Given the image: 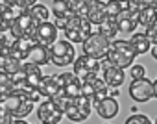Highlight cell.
<instances>
[{
    "label": "cell",
    "instance_id": "obj_1",
    "mask_svg": "<svg viewBox=\"0 0 157 124\" xmlns=\"http://www.w3.org/2000/svg\"><path fill=\"white\" fill-rule=\"evenodd\" d=\"M135 56H137V52L133 50L129 41L115 39V41H111V46H109V52H107L105 59H109L115 67L126 69V67H133Z\"/></svg>",
    "mask_w": 157,
    "mask_h": 124
},
{
    "label": "cell",
    "instance_id": "obj_2",
    "mask_svg": "<svg viewBox=\"0 0 157 124\" xmlns=\"http://www.w3.org/2000/svg\"><path fill=\"white\" fill-rule=\"evenodd\" d=\"M91 28H93V24H91V21L87 17H72V19H68L67 28L63 30V33H65L67 41H70L72 45L74 43H82L83 45L93 33Z\"/></svg>",
    "mask_w": 157,
    "mask_h": 124
},
{
    "label": "cell",
    "instance_id": "obj_3",
    "mask_svg": "<svg viewBox=\"0 0 157 124\" xmlns=\"http://www.w3.org/2000/svg\"><path fill=\"white\" fill-rule=\"evenodd\" d=\"M76 61V50L70 41H57L50 46V63L56 67H68Z\"/></svg>",
    "mask_w": 157,
    "mask_h": 124
},
{
    "label": "cell",
    "instance_id": "obj_4",
    "mask_svg": "<svg viewBox=\"0 0 157 124\" xmlns=\"http://www.w3.org/2000/svg\"><path fill=\"white\" fill-rule=\"evenodd\" d=\"M6 109L15 117V118H26L32 111H33V102L21 91V89H15L11 93V96L6 100Z\"/></svg>",
    "mask_w": 157,
    "mask_h": 124
},
{
    "label": "cell",
    "instance_id": "obj_5",
    "mask_svg": "<svg viewBox=\"0 0 157 124\" xmlns=\"http://www.w3.org/2000/svg\"><path fill=\"white\" fill-rule=\"evenodd\" d=\"M109 46H111V41L107 37H104L100 32H93L91 37L83 43V54L93 57V59H105L107 57V52H109Z\"/></svg>",
    "mask_w": 157,
    "mask_h": 124
},
{
    "label": "cell",
    "instance_id": "obj_6",
    "mask_svg": "<svg viewBox=\"0 0 157 124\" xmlns=\"http://www.w3.org/2000/svg\"><path fill=\"white\" fill-rule=\"evenodd\" d=\"M82 96H87L94 106L109 96V85L104 82V78L93 76V78L82 82Z\"/></svg>",
    "mask_w": 157,
    "mask_h": 124
},
{
    "label": "cell",
    "instance_id": "obj_7",
    "mask_svg": "<svg viewBox=\"0 0 157 124\" xmlns=\"http://www.w3.org/2000/svg\"><path fill=\"white\" fill-rule=\"evenodd\" d=\"M37 28H39V22H35V19L26 11V13L19 15V19L11 24L10 35L13 39H33Z\"/></svg>",
    "mask_w": 157,
    "mask_h": 124
},
{
    "label": "cell",
    "instance_id": "obj_8",
    "mask_svg": "<svg viewBox=\"0 0 157 124\" xmlns=\"http://www.w3.org/2000/svg\"><path fill=\"white\" fill-rule=\"evenodd\" d=\"M74 74L80 78L82 82H85V80H89V78H93V76H98V71H102V63L98 59H93V57H89V56H85V54H82L80 57H76V61H74Z\"/></svg>",
    "mask_w": 157,
    "mask_h": 124
},
{
    "label": "cell",
    "instance_id": "obj_9",
    "mask_svg": "<svg viewBox=\"0 0 157 124\" xmlns=\"http://www.w3.org/2000/svg\"><path fill=\"white\" fill-rule=\"evenodd\" d=\"M37 117L43 124H59L61 118L65 117V111L54 102V100H44L39 104Z\"/></svg>",
    "mask_w": 157,
    "mask_h": 124
},
{
    "label": "cell",
    "instance_id": "obj_10",
    "mask_svg": "<svg viewBox=\"0 0 157 124\" xmlns=\"http://www.w3.org/2000/svg\"><path fill=\"white\" fill-rule=\"evenodd\" d=\"M129 96L135 102H148L150 98H155V91H153V82H150L148 78L142 80H133L129 83Z\"/></svg>",
    "mask_w": 157,
    "mask_h": 124
},
{
    "label": "cell",
    "instance_id": "obj_11",
    "mask_svg": "<svg viewBox=\"0 0 157 124\" xmlns=\"http://www.w3.org/2000/svg\"><path fill=\"white\" fill-rule=\"evenodd\" d=\"M102 74H104V82L109 87H113V89H118L124 83V80H126L124 69L115 67L109 59H102Z\"/></svg>",
    "mask_w": 157,
    "mask_h": 124
},
{
    "label": "cell",
    "instance_id": "obj_12",
    "mask_svg": "<svg viewBox=\"0 0 157 124\" xmlns=\"http://www.w3.org/2000/svg\"><path fill=\"white\" fill-rule=\"evenodd\" d=\"M33 41L37 45H43V46H52L54 43H57V26L54 22H43L39 24L35 35H33Z\"/></svg>",
    "mask_w": 157,
    "mask_h": 124
},
{
    "label": "cell",
    "instance_id": "obj_13",
    "mask_svg": "<svg viewBox=\"0 0 157 124\" xmlns=\"http://www.w3.org/2000/svg\"><path fill=\"white\" fill-rule=\"evenodd\" d=\"M39 91L48 100H54V98H57L63 93V87H61L57 76H44L43 82H41V85H39Z\"/></svg>",
    "mask_w": 157,
    "mask_h": 124
},
{
    "label": "cell",
    "instance_id": "obj_14",
    "mask_svg": "<svg viewBox=\"0 0 157 124\" xmlns=\"http://www.w3.org/2000/svg\"><path fill=\"white\" fill-rule=\"evenodd\" d=\"M35 41L33 39H15L13 45H11V50H10V56L21 59L22 63H26V59L30 57L32 54V48H33Z\"/></svg>",
    "mask_w": 157,
    "mask_h": 124
},
{
    "label": "cell",
    "instance_id": "obj_15",
    "mask_svg": "<svg viewBox=\"0 0 157 124\" xmlns=\"http://www.w3.org/2000/svg\"><path fill=\"white\" fill-rule=\"evenodd\" d=\"M94 109H96V113H98L102 118L109 120V118H115V117L118 115V102H117V98L107 96V98H104L102 102L94 104Z\"/></svg>",
    "mask_w": 157,
    "mask_h": 124
},
{
    "label": "cell",
    "instance_id": "obj_16",
    "mask_svg": "<svg viewBox=\"0 0 157 124\" xmlns=\"http://www.w3.org/2000/svg\"><path fill=\"white\" fill-rule=\"evenodd\" d=\"M22 71H24V74H26V85H28V87H37V89H39V85H41V82H43V78H44L41 67L35 65V63H30V61H26V63L22 65Z\"/></svg>",
    "mask_w": 157,
    "mask_h": 124
},
{
    "label": "cell",
    "instance_id": "obj_17",
    "mask_svg": "<svg viewBox=\"0 0 157 124\" xmlns=\"http://www.w3.org/2000/svg\"><path fill=\"white\" fill-rule=\"evenodd\" d=\"M115 19H117V22H118V30L124 32V33H133L135 28H137V24H139V15L131 13L129 10L124 11V13H120V15L115 17Z\"/></svg>",
    "mask_w": 157,
    "mask_h": 124
},
{
    "label": "cell",
    "instance_id": "obj_18",
    "mask_svg": "<svg viewBox=\"0 0 157 124\" xmlns=\"http://www.w3.org/2000/svg\"><path fill=\"white\" fill-rule=\"evenodd\" d=\"M91 24H96L100 26L105 19H107V10H105V4L98 2V0H91L89 2V17Z\"/></svg>",
    "mask_w": 157,
    "mask_h": 124
},
{
    "label": "cell",
    "instance_id": "obj_19",
    "mask_svg": "<svg viewBox=\"0 0 157 124\" xmlns=\"http://www.w3.org/2000/svg\"><path fill=\"white\" fill-rule=\"evenodd\" d=\"M28 61H30V63L39 65V67H43V65L50 63V48L35 43V45H33V48H32V54H30Z\"/></svg>",
    "mask_w": 157,
    "mask_h": 124
},
{
    "label": "cell",
    "instance_id": "obj_20",
    "mask_svg": "<svg viewBox=\"0 0 157 124\" xmlns=\"http://www.w3.org/2000/svg\"><path fill=\"white\" fill-rule=\"evenodd\" d=\"M129 43H131V46H133V50L137 52V56H142V54H146V52H150V45H151V41L146 37V33H133L131 35V39H129Z\"/></svg>",
    "mask_w": 157,
    "mask_h": 124
},
{
    "label": "cell",
    "instance_id": "obj_21",
    "mask_svg": "<svg viewBox=\"0 0 157 124\" xmlns=\"http://www.w3.org/2000/svg\"><path fill=\"white\" fill-rule=\"evenodd\" d=\"M52 10H54L56 19H72V17H76L72 8H70V0H54Z\"/></svg>",
    "mask_w": 157,
    "mask_h": 124
},
{
    "label": "cell",
    "instance_id": "obj_22",
    "mask_svg": "<svg viewBox=\"0 0 157 124\" xmlns=\"http://www.w3.org/2000/svg\"><path fill=\"white\" fill-rule=\"evenodd\" d=\"M98 32H100L104 37H107L109 41H111L113 37H117V33L120 32V30H118V22H117V19L107 15V19L98 26Z\"/></svg>",
    "mask_w": 157,
    "mask_h": 124
},
{
    "label": "cell",
    "instance_id": "obj_23",
    "mask_svg": "<svg viewBox=\"0 0 157 124\" xmlns=\"http://www.w3.org/2000/svg\"><path fill=\"white\" fill-rule=\"evenodd\" d=\"M105 10L109 17H118L120 13L129 10V0H109L105 4Z\"/></svg>",
    "mask_w": 157,
    "mask_h": 124
},
{
    "label": "cell",
    "instance_id": "obj_24",
    "mask_svg": "<svg viewBox=\"0 0 157 124\" xmlns=\"http://www.w3.org/2000/svg\"><path fill=\"white\" fill-rule=\"evenodd\" d=\"M65 117H67L68 120H72V122H83V120H87V118H89V115H87L85 111H82L80 107H78L76 98H74V100H72V104L65 109Z\"/></svg>",
    "mask_w": 157,
    "mask_h": 124
},
{
    "label": "cell",
    "instance_id": "obj_25",
    "mask_svg": "<svg viewBox=\"0 0 157 124\" xmlns=\"http://www.w3.org/2000/svg\"><path fill=\"white\" fill-rule=\"evenodd\" d=\"M28 13L35 19V22H39V24H43V22H48V17H50V11H48V8L44 6V4H35V6H32L30 10H28Z\"/></svg>",
    "mask_w": 157,
    "mask_h": 124
},
{
    "label": "cell",
    "instance_id": "obj_26",
    "mask_svg": "<svg viewBox=\"0 0 157 124\" xmlns=\"http://www.w3.org/2000/svg\"><path fill=\"white\" fill-rule=\"evenodd\" d=\"M153 22H157V11H155V8L148 6V8L142 10V13L139 15V24L144 26V28H148V26H151Z\"/></svg>",
    "mask_w": 157,
    "mask_h": 124
},
{
    "label": "cell",
    "instance_id": "obj_27",
    "mask_svg": "<svg viewBox=\"0 0 157 124\" xmlns=\"http://www.w3.org/2000/svg\"><path fill=\"white\" fill-rule=\"evenodd\" d=\"M63 93H65L68 98H80V96H82V80L76 78V80H72L70 83L63 85Z\"/></svg>",
    "mask_w": 157,
    "mask_h": 124
},
{
    "label": "cell",
    "instance_id": "obj_28",
    "mask_svg": "<svg viewBox=\"0 0 157 124\" xmlns=\"http://www.w3.org/2000/svg\"><path fill=\"white\" fill-rule=\"evenodd\" d=\"M22 61L21 59H17V57H13V56H10L8 54V59H6V67H4V71L8 72V74H17L19 71H22Z\"/></svg>",
    "mask_w": 157,
    "mask_h": 124
},
{
    "label": "cell",
    "instance_id": "obj_29",
    "mask_svg": "<svg viewBox=\"0 0 157 124\" xmlns=\"http://www.w3.org/2000/svg\"><path fill=\"white\" fill-rule=\"evenodd\" d=\"M13 37H8V33H4V32H0V54H4V56H8L10 54V50H11V45H13Z\"/></svg>",
    "mask_w": 157,
    "mask_h": 124
},
{
    "label": "cell",
    "instance_id": "obj_30",
    "mask_svg": "<svg viewBox=\"0 0 157 124\" xmlns=\"http://www.w3.org/2000/svg\"><path fill=\"white\" fill-rule=\"evenodd\" d=\"M21 91H22V93H24V95L33 102V104H37V102L41 100V96H43V95H41V91H39L37 87H28V85H24Z\"/></svg>",
    "mask_w": 157,
    "mask_h": 124
},
{
    "label": "cell",
    "instance_id": "obj_31",
    "mask_svg": "<svg viewBox=\"0 0 157 124\" xmlns=\"http://www.w3.org/2000/svg\"><path fill=\"white\" fill-rule=\"evenodd\" d=\"M124 124H153L146 115H140V113H133L131 117H128L126 118V122Z\"/></svg>",
    "mask_w": 157,
    "mask_h": 124
},
{
    "label": "cell",
    "instance_id": "obj_32",
    "mask_svg": "<svg viewBox=\"0 0 157 124\" xmlns=\"http://www.w3.org/2000/svg\"><path fill=\"white\" fill-rule=\"evenodd\" d=\"M129 74L133 80H142V78H146V69L142 65H133V67H129Z\"/></svg>",
    "mask_w": 157,
    "mask_h": 124
},
{
    "label": "cell",
    "instance_id": "obj_33",
    "mask_svg": "<svg viewBox=\"0 0 157 124\" xmlns=\"http://www.w3.org/2000/svg\"><path fill=\"white\" fill-rule=\"evenodd\" d=\"M15 120V117L6 109V106L2 104V106H0V124H11Z\"/></svg>",
    "mask_w": 157,
    "mask_h": 124
},
{
    "label": "cell",
    "instance_id": "obj_34",
    "mask_svg": "<svg viewBox=\"0 0 157 124\" xmlns=\"http://www.w3.org/2000/svg\"><path fill=\"white\" fill-rule=\"evenodd\" d=\"M144 33H146V37L151 41V45H157V22H153L151 26H148Z\"/></svg>",
    "mask_w": 157,
    "mask_h": 124
},
{
    "label": "cell",
    "instance_id": "obj_35",
    "mask_svg": "<svg viewBox=\"0 0 157 124\" xmlns=\"http://www.w3.org/2000/svg\"><path fill=\"white\" fill-rule=\"evenodd\" d=\"M0 87H13L11 74H8L6 71H0ZM13 89H15V87H13Z\"/></svg>",
    "mask_w": 157,
    "mask_h": 124
},
{
    "label": "cell",
    "instance_id": "obj_36",
    "mask_svg": "<svg viewBox=\"0 0 157 124\" xmlns=\"http://www.w3.org/2000/svg\"><path fill=\"white\" fill-rule=\"evenodd\" d=\"M57 78H59V83H61V87H63V85H67V83H70L72 80H76L78 76H76L74 72H63V74H59Z\"/></svg>",
    "mask_w": 157,
    "mask_h": 124
},
{
    "label": "cell",
    "instance_id": "obj_37",
    "mask_svg": "<svg viewBox=\"0 0 157 124\" xmlns=\"http://www.w3.org/2000/svg\"><path fill=\"white\" fill-rule=\"evenodd\" d=\"M13 91H15L13 87H0V104H6V100L11 96Z\"/></svg>",
    "mask_w": 157,
    "mask_h": 124
},
{
    "label": "cell",
    "instance_id": "obj_38",
    "mask_svg": "<svg viewBox=\"0 0 157 124\" xmlns=\"http://www.w3.org/2000/svg\"><path fill=\"white\" fill-rule=\"evenodd\" d=\"M37 4V0H21V4H19V8L22 10V11H28L32 6H35Z\"/></svg>",
    "mask_w": 157,
    "mask_h": 124
},
{
    "label": "cell",
    "instance_id": "obj_39",
    "mask_svg": "<svg viewBox=\"0 0 157 124\" xmlns=\"http://www.w3.org/2000/svg\"><path fill=\"white\" fill-rule=\"evenodd\" d=\"M0 32H4V33H6V32H10V26L4 22V15H2V10H0Z\"/></svg>",
    "mask_w": 157,
    "mask_h": 124
},
{
    "label": "cell",
    "instance_id": "obj_40",
    "mask_svg": "<svg viewBox=\"0 0 157 124\" xmlns=\"http://www.w3.org/2000/svg\"><path fill=\"white\" fill-rule=\"evenodd\" d=\"M2 2H4L6 6H17V8H19V4H21V0H2Z\"/></svg>",
    "mask_w": 157,
    "mask_h": 124
},
{
    "label": "cell",
    "instance_id": "obj_41",
    "mask_svg": "<svg viewBox=\"0 0 157 124\" xmlns=\"http://www.w3.org/2000/svg\"><path fill=\"white\" fill-rule=\"evenodd\" d=\"M6 59H8V56L0 54V71H4V67H6Z\"/></svg>",
    "mask_w": 157,
    "mask_h": 124
},
{
    "label": "cell",
    "instance_id": "obj_42",
    "mask_svg": "<svg viewBox=\"0 0 157 124\" xmlns=\"http://www.w3.org/2000/svg\"><path fill=\"white\" fill-rule=\"evenodd\" d=\"M150 52H151V57H153V59H157V45H151Z\"/></svg>",
    "mask_w": 157,
    "mask_h": 124
},
{
    "label": "cell",
    "instance_id": "obj_43",
    "mask_svg": "<svg viewBox=\"0 0 157 124\" xmlns=\"http://www.w3.org/2000/svg\"><path fill=\"white\" fill-rule=\"evenodd\" d=\"M11 124H28V122H26L24 118H15V120H13Z\"/></svg>",
    "mask_w": 157,
    "mask_h": 124
},
{
    "label": "cell",
    "instance_id": "obj_44",
    "mask_svg": "<svg viewBox=\"0 0 157 124\" xmlns=\"http://www.w3.org/2000/svg\"><path fill=\"white\" fill-rule=\"evenodd\" d=\"M109 96H113V98H115V96H118V89H113V91H111V95H109Z\"/></svg>",
    "mask_w": 157,
    "mask_h": 124
},
{
    "label": "cell",
    "instance_id": "obj_45",
    "mask_svg": "<svg viewBox=\"0 0 157 124\" xmlns=\"http://www.w3.org/2000/svg\"><path fill=\"white\" fill-rule=\"evenodd\" d=\"M153 91H155V98H157V80L153 82Z\"/></svg>",
    "mask_w": 157,
    "mask_h": 124
},
{
    "label": "cell",
    "instance_id": "obj_46",
    "mask_svg": "<svg viewBox=\"0 0 157 124\" xmlns=\"http://www.w3.org/2000/svg\"><path fill=\"white\" fill-rule=\"evenodd\" d=\"M140 2H144V4H148V6H150V4H151V0H140Z\"/></svg>",
    "mask_w": 157,
    "mask_h": 124
},
{
    "label": "cell",
    "instance_id": "obj_47",
    "mask_svg": "<svg viewBox=\"0 0 157 124\" xmlns=\"http://www.w3.org/2000/svg\"><path fill=\"white\" fill-rule=\"evenodd\" d=\"M98 2H102V4H107V2H109V0H98Z\"/></svg>",
    "mask_w": 157,
    "mask_h": 124
},
{
    "label": "cell",
    "instance_id": "obj_48",
    "mask_svg": "<svg viewBox=\"0 0 157 124\" xmlns=\"http://www.w3.org/2000/svg\"><path fill=\"white\" fill-rule=\"evenodd\" d=\"M82 2H91V0H82Z\"/></svg>",
    "mask_w": 157,
    "mask_h": 124
},
{
    "label": "cell",
    "instance_id": "obj_49",
    "mask_svg": "<svg viewBox=\"0 0 157 124\" xmlns=\"http://www.w3.org/2000/svg\"><path fill=\"white\" fill-rule=\"evenodd\" d=\"M0 6H4V2H2V0H0Z\"/></svg>",
    "mask_w": 157,
    "mask_h": 124
},
{
    "label": "cell",
    "instance_id": "obj_50",
    "mask_svg": "<svg viewBox=\"0 0 157 124\" xmlns=\"http://www.w3.org/2000/svg\"><path fill=\"white\" fill-rule=\"evenodd\" d=\"M155 124H157V118H155Z\"/></svg>",
    "mask_w": 157,
    "mask_h": 124
},
{
    "label": "cell",
    "instance_id": "obj_51",
    "mask_svg": "<svg viewBox=\"0 0 157 124\" xmlns=\"http://www.w3.org/2000/svg\"><path fill=\"white\" fill-rule=\"evenodd\" d=\"M0 106H2V104H0Z\"/></svg>",
    "mask_w": 157,
    "mask_h": 124
},
{
    "label": "cell",
    "instance_id": "obj_52",
    "mask_svg": "<svg viewBox=\"0 0 157 124\" xmlns=\"http://www.w3.org/2000/svg\"><path fill=\"white\" fill-rule=\"evenodd\" d=\"M155 11H157V10H155Z\"/></svg>",
    "mask_w": 157,
    "mask_h": 124
}]
</instances>
